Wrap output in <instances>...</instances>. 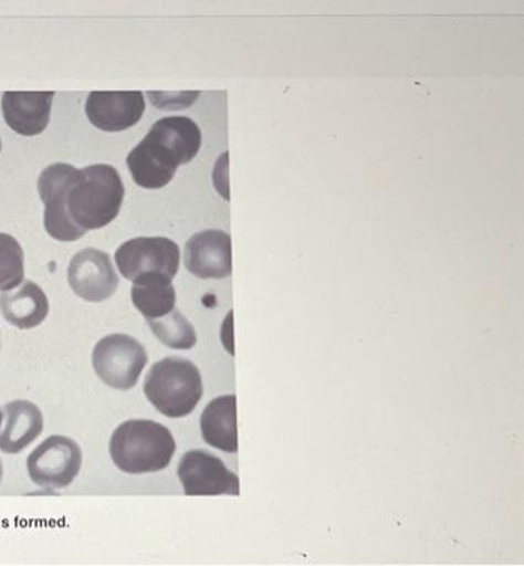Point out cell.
I'll return each instance as SVG.
<instances>
[{"mask_svg":"<svg viewBox=\"0 0 524 566\" xmlns=\"http://www.w3.org/2000/svg\"><path fill=\"white\" fill-rule=\"evenodd\" d=\"M177 475L188 496H239V476L217 455L205 450L188 451L181 458Z\"/></svg>","mask_w":524,"mask_h":566,"instance_id":"cell-9","label":"cell"},{"mask_svg":"<svg viewBox=\"0 0 524 566\" xmlns=\"http://www.w3.org/2000/svg\"><path fill=\"white\" fill-rule=\"evenodd\" d=\"M147 95H149V99L151 101V104H154L156 108L184 109L190 107V105L196 103V99L198 98V96H200V93L149 92L147 93Z\"/></svg>","mask_w":524,"mask_h":566,"instance_id":"cell-20","label":"cell"},{"mask_svg":"<svg viewBox=\"0 0 524 566\" xmlns=\"http://www.w3.org/2000/svg\"><path fill=\"white\" fill-rule=\"evenodd\" d=\"M3 476V467H2V460H0V481H2Z\"/></svg>","mask_w":524,"mask_h":566,"instance_id":"cell-21","label":"cell"},{"mask_svg":"<svg viewBox=\"0 0 524 566\" xmlns=\"http://www.w3.org/2000/svg\"><path fill=\"white\" fill-rule=\"evenodd\" d=\"M124 198V181L116 168L96 164L78 171L67 192L66 209L82 230H99L117 218Z\"/></svg>","mask_w":524,"mask_h":566,"instance_id":"cell-2","label":"cell"},{"mask_svg":"<svg viewBox=\"0 0 524 566\" xmlns=\"http://www.w3.org/2000/svg\"><path fill=\"white\" fill-rule=\"evenodd\" d=\"M6 428L0 433V451L17 454L27 450L44 430V417L35 403L15 400L6 407Z\"/></svg>","mask_w":524,"mask_h":566,"instance_id":"cell-14","label":"cell"},{"mask_svg":"<svg viewBox=\"0 0 524 566\" xmlns=\"http://www.w3.org/2000/svg\"><path fill=\"white\" fill-rule=\"evenodd\" d=\"M109 454L114 464L126 474H151L170 467L176 454V439L159 422L129 420L114 430Z\"/></svg>","mask_w":524,"mask_h":566,"instance_id":"cell-3","label":"cell"},{"mask_svg":"<svg viewBox=\"0 0 524 566\" xmlns=\"http://www.w3.org/2000/svg\"><path fill=\"white\" fill-rule=\"evenodd\" d=\"M147 324L164 345L172 349H190L197 345V333L193 325L181 312L172 310L170 314L156 319H147Z\"/></svg>","mask_w":524,"mask_h":566,"instance_id":"cell-18","label":"cell"},{"mask_svg":"<svg viewBox=\"0 0 524 566\" xmlns=\"http://www.w3.org/2000/svg\"><path fill=\"white\" fill-rule=\"evenodd\" d=\"M147 361L149 357L145 346L128 335L105 336L96 344L92 354L96 375L108 387L120 391L137 386Z\"/></svg>","mask_w":524,"mask_h":566,"instance_id":"cell-5","label":"cell"},{"mask_svg":"<svg viewBox=\"0 0 524 566\" xmlns=\"http://www.w3.org/2000/svg\"><path fill=\"white\" fill-rule=\"evenodd\" d=\"M24 281V252L20 243L0 232V291L7 293Z\"/></svg>","mask_w":524,"mask_h":566,"instance_id":"cell-19","label":"cell"},{"mask_svg":"<svg viewBox=\"0 0 524 566\" xmlns=\"http://www.w3.org/2000/svg\"><path fill=\"white\" fill-rule=\"evenodd\" d=\"M116 264L122 276L133 282L146 273L164 274L172 281L179 272V244L165 238L133 239L117 249Z\"/></svg>","mask_w":524,"mask_h":566,"instance_id":"cell-8","label":"cell"},{"mask_svg":"<svg viewBox=\"0 0 524 566\" xmlns=\"http://www.w3.org/2000/svg\"><path fill=\"white\" fill-rule=\"evenodd\" d=\"M145 109L146 101L142 92H92L87 96V119L105 133L133 128L142 120Z\"/></svg>","mask_w":524,"mask_h":566,"instance_id":"cell-11","label":"cell"},{"mask_svg":"<svg viewBox=\"0 0 524 566\" xmlns=\"http://www.w3.org/2000/svg\"><path fill=\"white\" fill-rule=\"evenodd\" d=\"M0 311L8 323L20 329L35 328L49 315V298L40 285L23 281L20 289L0 295Z\"/></svg>","mask_w":524,"mask_h":566,"instance_id":"cell-15","label":"cell"},{"mask_svg":"<svg viewBox=\"0 0 524 566\" xmlns=\"http://www.w3.org/2000/svg\"><path fill=\"white\" fill-rule=\"evenodd\" d=\"M0 151H2V139H0Z\"/></svg>","mask_w":524,"mask_h":566,"instance_id":"cell-23","label":"cell"},{"mask_svg":"<svg viewBox=\"0 0 524 566\" xmlns=\"http://www.w3.org/2000/svg\"><path fill=\"white\" fill-rule=\"evenodd\" d=\"M133 303L146 319L170 314L176 307V290L171 279L159 273L142 274L134 281Z\"/></svg>","mask_w":524,"mask_h":566,"instance_id":"cell-17","label":"cell"},{"mask_svg":"<svg viewBox=\"0 0 524 566\" xmlns=\"http://www.w3.org/2000/svg\"><path fill=\"white\" fill-rule=\"evenodd\" d=\"M201 143V130L196 122L184 116L164 117L134 147L126 164L139 188L163 189L180 165L196 158Z\"/></svg>","mask_w":524,"mask_h":566,"instance_id":"cell-1","label":"cell"},{"mask_svg":"<svg viewBox=\"0 0 524 566\" xmlns=\"http://www.w3.org/2000/svg\"><path fill=\"white\" fill-rule=\"evenodd\" d=\"M54 92H6L2 112L14 133L33 137L44 133L50 124Z\"/></svg>","mask_w":524,"mask_h":566,"instance_id":"cell-13","label":"cell"},{"mask_svg":"<svg viewBox=\"0 0 524 566\" xmlns=\"http://www.w3.org/2000/svg\"><path fill=\"white\" fill-rule=\"evenodd\" d=\"M82 462V448L74 439L50 437L29 455L28 471L40 488L62 490L80 474Z\"/></svg>","mask_w":524,"mask_h":566,"instance_id":"cell-7","label":"cell"},{"mask_svg":"<svg viewBox=\"0 0 524 566\" xmlns=\"http://www.w3.org/2000/svg\"><path fill=\"white\" fill-rule=\"evenodd\" d=\"M67 282L80 298L92 303L113 297L118 289L112 258L107 252L93 248L75 253L67 269Z\"/></svg>","mask_w":524,"mask_h":566,"instance_id":"cell-10","label":"cell"},{"mask_svg":"<svg viewBox=\"0 0 524 566\" xmlns=\"http://www.w3.org/2000/svg\"><path fill=\"white\" fill-rule=\"evenodd\" d=\"M185 265L200 279H223L232 273L230 234L221 230H206L192 235L185 248Z\"/></svg>","mask_w":524,"mask_h":566,"instance_id":"cell-12","label":"cell"},{"mask_svg":"<svg viewBox=\"0 0 524 566\" xmlns=\"http://www.w3.org/2000/svg\"><path fill=\"white\" fill-rule=\"evenodd\" d=\"M2 420H3V412H2V409H0V426H2Z\"/></svg>","mask_w":524,"mask_h":566,"instance_id":"cell-22","label":"cell"},{"mask_svg":"<svg viewBox=\"0 0 524 566\" xmlns=\"http://www.w3.org/2000/svg\"><path fill=\"white\" fill-rule=\"evenodd\" d=\"M200 424L202 438L209 446L226 453L239 451L235 396H221L211 400L201 413Z\"/></svg>","mask_w":524,"mask_h":566,"instance_id":"cell-16","label":"cell"},{"mask_svg":"<svg viewBox=\"0 0 524 566\" xmlns=\"http://www.w3.org/2000/svg\"><path fill=\"white\" fill-rule=\"evenodd\" d=\"M145 392L160 413L184 418L200 403L205 387L198 367L180 357H167L151 366L146 376Z\"/></svg>","mask_w":524,"mask_h":566,"instance_id":"cell-4","label":"cell"},{"mask_svg":"<svg viewBox=\"0 0 524 566\" xmlns=\"http://www.w3.org/2000/svg\"><path fill=\"white\" fill-rule=\"evenodd\" d=\"M78 171L73 165L53 164L41 172L38 180V191L45 205V230L59 242H75L86 235V231L75 226L66 209L67 192Z\"/></svg>","mask_w":524,"mask_h":566,"instance_id":"cell-6","label":"cell"}]
</instances>
